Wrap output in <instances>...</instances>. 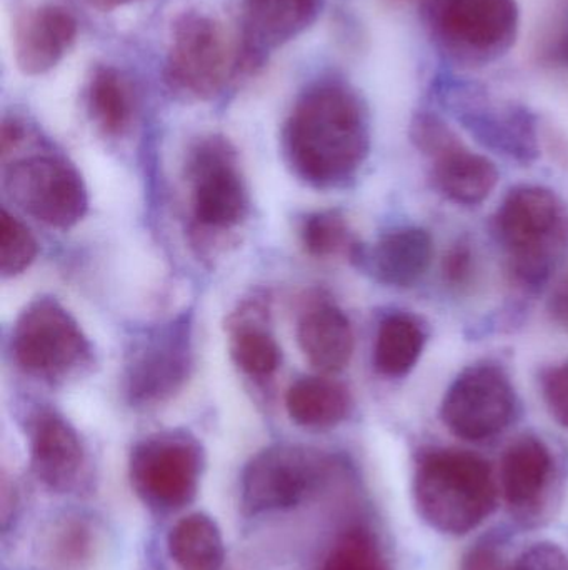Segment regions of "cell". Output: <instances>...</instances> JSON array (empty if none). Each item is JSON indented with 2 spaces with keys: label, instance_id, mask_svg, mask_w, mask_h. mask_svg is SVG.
Wrapping results in <instances>:
<instances>
[{
  "label": "cell",
  "instance_id": "6da1fadb",
  "mask_svg": "<svg viewBox=\"0 0 568 570\" xmlns=\"http://www.w3.org/2000/svg\"><path fill=\"white\" fill-rule=\"evenodd\" d=\"M369 119L347 83L327 80L297 100L283 129V150L293 173L310 186H346L366 163Z\"/></svg>",
  "mask_w": 568,
  "mask_h": 570
},
{
  "label": "cell",
  "instance_id": "7a4b0ae2",
  "mask_svg": "<svg viewBox=\"0 0 568 570\" xmlns=\"http://www.w3.org/2000/svg\"><path fill=\"white\" fill-rule=\"evenodd\" d=\"M413 499L420 518L430 528L442 534H469L496 508L492 469L472 452H427L417 464Z\"/></svg>",
  "mask_w": 568,
  "mask_h": 570
},
{
  "label": "cell",
  "instance_id": "3957f363",
  "mask_svg": "<svg viewBox=\"0 0 568 570\" xmlns=\"http://www.w3.org/2000/svg\"><path fill=\"white\" fill-rule=\"evenodd\" d=\"M496 234L509 253L514 279L539 288L549 281L568 243L562 200L546 187H516L497 210Z\"/></svg>",
  "mask_w": 568,
  "mask_h": 570
},
{
  "label": "cell",
  "instance_id": "277c9868",
  "mask_svg": "<svg viewBox=\"0 0 568 570\" xmlns=\"http://www.w3.org/2000/svg\"><path fill=\"white\" fill-rule=\"evenodd\" d=\"M423 9L437 46L457 62H492L519 33L517 0H423Z\"/></svg>",
  "mask_w": 568,
  "mask_h": 570
},
{
  "label": "cell",
  "instance_id": "5b68a950",
  "mask_svg": "<svg viewBox=\"0 0 568 570\" xmlns=\"http://www.w3.org/2000/svg\"><path fill=\"white\" fill-rule=\"evenodd\" d=\"M202 445L189 432L169 431L137 442L129 461L137 498L153 512L180 511L196 499L202 478Z\"/></svg>",
  "mask_w": 568,
  "mask_h": 570
},
{
  "label": "cell",
  "instance_id": "8992f818",
  "mask_svg": "<svg viewBox=\"0 0 568 570\" xmlns=\"http://www.w3.org/2000/svg\"><path fill=\"white\" fill-rule=\"evenodd\" d=\"M12 354L26 374L62 382L90 362V342L79 322L53 298L30 302L17 318Z\"/></svg>",
  "mask_w": 568,
  "mask_h": 570
},
{
  "label": "cell",
  "instance_id": "52a82bcc",
  "mask_svg": "<svg viewBox=\"0 0 568 570\" xmlns=\"http://www.w3.org/2000/svg\"><path fill=\"white\" fill-rule=\"evenodd\" d=\"M229 43L213 17L186 10L172 23L167 50V86L190 100H210L223 89L229 76Z\"/></svg>",
  "mask_w": 568,
  "mask_h": 570
},
{
  "label": "cell",
  "instance_id": "ba28073f",
  "mask_svg": "<svg viewBox=\"0 0 568 570\" xmlns=\"http://www.w3.org/2000/svg\"><path fill=\"white\" fill-rule=\"evenodd\" d=\"M329 461L312 449L279 444L250 459L242 472V509L249 515L289 511L326 481Z\"/></svg>",
  "mask_w": 568,
  "mask_h": 570
},
{
  "label": "cell",
  "instance_id": "9c48e42d",
  "mask_svg": "<svg viewBox=\"0 0 568 570\" xmlns=\"http://www.w3.org/2000/svg\"><path fill=\"white\" fill-rule=\"evenodd\" d=\"M10 199L46 226L69 229L86 216L89 197L79 170L62 157L30 156L3 174Z\"/></svg>",
  "mask_w": 568,
  "mask_h": 570
},
{
  "label": "cell",
  "instance_id": "30bf717a",
  "mask_svg": "<svg viewBox=\"0 0 568 570\" xmlns=\"http://www.w3.org/2000/svg\"><path fill=\"white\" fill-rule=\"evenodd\" d=\"M517 399L509 375L490 362L464 368L444 395L440 417L457 438L487 441L502 434L514 415Z\"/></svg>",
  "mask_w": 568,
  "mask_h": 570
},
{
  "label": "cell",
  "instance_id": "8fae6325",
  "mask_svg": "<svg viewBox=\"0 0 568 570\" xmlns=\"http://www.w3.org/2000/svg\"><path fill=\"white\" fill-rule=\"evenodd\" d=\"M193 220L207 230H229L246 219L249 193L236 150L222 137L200 140L189 160Z\"/></svg>",
  "mask_w": 568,
  "mask_h": 570
},
{
  "label": "cell",
  "instance_id": "7c38bea8",
  "mask_svg": "<svg viewBox=\"0 0 568 570\" xmlns=\"http://www.w3.org/2000/svg\"><path fill=\"white\" fill-rule=\"evenodd\" d=\"M192 364V331L187 318L156 328L130 355L126 368L127 397L139 407L169 401L186 384Z\"/></svg>",
  "mask_w": 568,
  "mask_h": 570
},
{
  "label": "cell",
  "instance_id": "4fadbf2b",
  "mask_svg": "<svg viewBox=\"0 0 568 570\" xmlns=\"http://www.w3.org/2000/svg\"><path fill=\"white\" fill-rule=\"evenodd\" d=\"M446 102L467 130L496 153L529 164L539 156L536 119L526 107L497 102L476 87L450 83Z\"/></svg>",
  "mask_w": 568,
  "mask_h": 570
},
{
  "label": "cell",
  "instance_id": "5bb4252c",
  "mask_svg": "<svg viewBox=\"0 0 568 570\" xmlns=\"http://www.w3.org/2000/svg\"><path fill=\"white\" fill-rule=\"evenodd\" d=\"M30 468L53 492H67L79 482L86 451L79 432L59 412L40 409L29 422Z\"/></svg>",
  "mask_w": 568,
  "mask_h": 570
},
{
  "label": "cell",
  "instance_id": "9a60e30c",
  "mask_svg": "<svg viewBox=\"0 0 568 570\" xmlns=\"http://www.w3.org/2000/svg\"><path fill=\"white\" fill-rule=\"evenodd\" d=\"M349 257L377 283L389 287H412L429 271L434 240L420 227H399L383 234L370 246L357 243Z\"/></svg>",
  "mask_w": 568,
  "mask_h": 570
},
{
  "label": "cell",
  "instance_id": "2e32d148",
  "mask_svg": "<svg viewBox=\"0 0 568 570\" xmlns=\"http://www.w3.org/2000/svg\"><path fill=\"white\" fill-rule=\"evenodd\" d=\"M322 0H243L242 63L260 66L270 50L309 29Z\"/></svg>",
  "mask_w": 568,
  "mask_h": 570
},
{
  "label": "cell",
  "instance_id": "e0dca14e",
  "mask_svg": "<svg viewBox=\"0 0 568 570\" xmlns=\"http://www.w3.org/2000/svg\"><path fill=\"white\" fill-rule=\"evenodd\" d=\"M77 20L69 10L42 6L30 10L17 23L13 56L20 72L42 76L63 59L76 42Z\"/></svg>",
  "mask_w": 568,
  "mask_h": 570
},
{
  "label": "cell",
  "instance_id": "ac0fdd59",
  "mask_svg": "<svg viewBox=\"0 0 568 570\" xmlns=\"http://www.w3.org/2000/svg\"><path fill=\"white\" fill-rule=\"evenodd\" d=\"M297 337L307 361L323 374L343 371L356 347L349 317L332 304H317L306 311Z\"/></svg>",
  "mask_w": 568,
  "mask_h": 570
},
{
  "label": "cell",
  "instance_id": "d6986e66",
  "mask_svg": "<svg viewBox=\"0 0 568 570\" xmlns=\"http://www.w3.org/2000/svg\"><path fill=\"white\" fill-rule=\"evenodd\" d=\"M554 462L549 448L537 438H522L504 455V498L517 512L536 509L542 501L552 478Z\"/></svg>",
  "mask_w": 568,
  "mask_h": 570
},
{
  "label": "cell",
  "instance_id": "ffe728a7",
  "mask_svg": "<svg viewBox=\"0 0 568 570\" xmlns=\"http://www.w3.org/2000/svg\"><path fill=\"white\" fill-rule=\"evenodd\" d=\"M432 180L436 189L450 203L479 206L489 199L499 184V170L492 160L460 144L434 159Z\"/></svg>",
  "mask_w": 568,
  "mask_h": 570
},
{
  "label": "cell",
  "instance_id": "44dd1931",
  "mask_svg": "<svg viewBox=\"0 0 568 570\" xmlns=\"http://www.w3.org/2000/svg\"><path fill=\"white\" fill-rule=\"evenodd\" d=\"M287 412L296 424L307 429H330L349 417L352 397L339 382L326 377H306L290 385Z\"/></svg>",
  "mask_w": 568,
  "mask_h": 570
},
{
  "label": "cell",
  "instance_id": "7402d4cb",
  "mask_svg": "<svg viewBox=\"0 0 568 570\" xmlns=\"http://www.w3.org/2000/svg\"><path fill=\"white\" fill-rule=\"evenodd\" d=\"M167 548L180 570H222L226 562L222 531L202 512L180 519L170 529Z\"/></svg>",
  "mask_w": 568,
  "mask_h": 570
},
{
  "label": "cell",
  "instance_id": "603a6c76",
  "mask_svg": "<svg viewBox=\"0 0 568 570\" xmlns=\"http://www.w3.org/2000/svg\"><path fill=\"white\" fill-rule=\"evenodd\" d=\"M422 324L410 314H390L380 322L373 345V365L383 377L399 379L409 374L426 347Z\"/></svg>",
  "mask_w": 568,
  "mask_h": 570
},
{
  "label": "cell",
  "instance_id": "cb8c5ba5",
  "mask_svg": "<svg viewBox=\"0 0 568 570\" xmlns=\"http://www.w3.org/2000/svg\"><path fill=\"white\" fill-rule=\"evenodd\" d=\"M90 119L106 136L120 137L133 119V97L122 73L113 67H97L87 86Z\"/></svg>",
  "mask_w": 568,
  "mask_h": 570
},
{
  "label": "cell",
  "instance_id": "d4e9b609",
  "mask_svg": "<svg viewBox=\"0 0 568 570\" xmlns=\"http://www.w3.org/2000/svg\"><path fill=\"white\" fill-rule=\"evenodd\" d=\"M236 364L253 379H269L280 365V347L272 334L257 324H237L230 341Z\"/></svg>",
  "mask_w": 568,
  "mask_h": 570
},
{
  "label": "cell",
  "instance_id": "484cf974",
  "mask_svg": "<svg viewBox=\"0 0 568 570\" xmlns=\"http://www.w3.org/2000/svg\"><path fill=\"white\" fill-rule=\"evenodd\" d=\"M302 244L310 256L327 259L337 254L352 253L357 246L346 217L336 210L312 214L303 220Z\"/></svg>",
  "mask_w": 568,
  "mask_h": 570
},
{
  "label": "cell",
  "instance_id": "4316f807",
  "mask_svg": "<svg viewBox=\"0 0 568 570\" xmlns=\"http://www.w3.org/2000/svg\"><path fill=\"white\" fill-rule=\"evenodd\" d=\"M320 570H390L376 538L362 528L343 532Z\"/></svg>",
  "mask_w": 568,
  "mask_h": 570
},
{
  "label": "cell",
  "instance_id": "83f0119b",
  "mask_svg": "<svg viewBox=\"0 0 568 570\" xmlns=\"http://www.w3.org/2000/svg\"><path fill=\"white\" fill-rule=\"evenodd\" d=\"M39 246L30 230L6 209L0 216V273L3 277L19 276L36 261Z\"/></svg>",
  "mask_w": 568,
  "mask_h": 570
},
{
  "label": "cell",
  "instance_id": "f1b7e54d",
  "mask_svg": "<svg viewBox=\"0 0 568 570\" xmlns=\"http://www.w3.org/2000/svg\"><path fill=\"white\" fill-rule=\"evenodd\" d=\"M410 139L420 153L432 160L462 144L457 134L432 112H419L413 116Z\"/></svg>",
  "mask_w": 568,
  "mask_h": 570
},
{
  "label": "cell",
  "instance_id": "f546056e",
  "mask_svg": "<svg viewBox=\"0 0 568 570\" xmlns=\"http://www.w3.org/2000/svg\"><path fill=\"white\" fill-rule=\"evenodd\" d=\"M542 395L552 417L568 429V362L544 372Z\"/></svg>",
  "mask_w": 568,
  "mask_h": 570
},
{
  "label": "cell",
  "instance_id": "4dcf8cb0",
  "mask_svg": "<svg viewBox=\"0 0 568 570\" xmlns=\"http://www.w3.org/2000/svg\"><path fill=\"white\" fill-rule=\"evenodd\" d=\"M442 274L446 284L450 287L464 288L472 283L476 274V256L470 244L459 240L450 247L449 253L444 257Z\"/></svg>",
  "mask_w": 568,
  "mask_h": 570
},
{
  "label": "cell",
  "instance_id": "1f68e13d",
  "mask_svg": "<svg viewBox=\"0 0 568 570\" xmlns=\"http://www.w3.org/2000/svg\"><path fill=\"white\" fill-rule=\"evenodd\" d=\"M509 570H568V556L556 544H536L524 551Z\"/></svg>",
  "mask_w": 568,
  "mask_h": 570
},
{
  "label": "cell",
  "instance_id": "d6a6232c",
  "mask_svg": "<svg viewBox=\"0 0 568 570\" xmlns=\"http://www.w3.org/2000/svg\"><path fill=\"white\" fill-rule=\"evenodd\" d=\"M460 570H509V568H504L502 556L496 544L486 541L467 552Z\"/></svg>",
  "mask_w": 568,
  "mask_h": 570
},
{
  "label": "cell",
  "instance_id": "836d02e7",
  "mask_svg": "<svg viewBox=\"0 0 568 570\" xmlns=\"http://www.w3.org/2000/svg\"><path fill=\"white\" fill-rule=\"evenodd\" d=\"M550 308H552L554 317H556L560 324L568 327V276L562 281V284L557 287V291L554 292Z\"/></svg>",
  "mask_w": 568,
  "mask_h": 570
},
{
  "label": "cell",
  "instance_id": "e575fe53",
  "mask_svg": "<svg viewBox=\"0 0 568 570\" xmlns=\"http://www.w3.org/2000/svg\"><path fill=\"white\" fill-rule=\"evenodd\" d=\"M23 129L16 120H3L2 130H0V147L2 154H9L10 149L17 146L22 140Z\"/></svg>",
  "mask_w": 568,
  "mask_h": 570
},
{
  "label": "cell",
  "instance_id": "d590c367",
  "mask_svg": "<svg viewBox=\"0 0 568 570\" xmlns=\"http://www.w3.org/2000/svg\"><path fill=\"white\" fill-rule=\"evenodd\" d=\"M93 7L99 10H113L117 7L127 6V3L136 2V0H90Z\"/></svg>",
  "mask_w": 568,
  "mask_h": 570
},
{
  "label": "cell",
  "instance_id": "8d00e7d4",
  "mask_svg": "<svg viewBox=\"0 0 568 570\" xmlns=\"http://www.w3.org/2000/svg\"><path fill=\"white\" fill-rule=\"evenodd\" d=\"M564 52H566V59L568 60V27L566 32V42H564Z\"/></svg>",
  "mask_w": 568,
  "mask_h": 570
}]
</instances>
